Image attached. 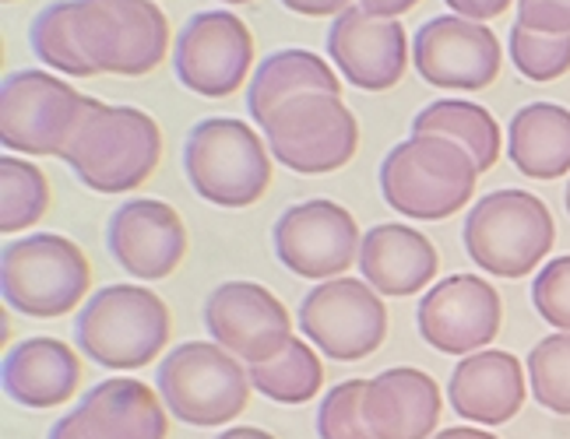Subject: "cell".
I'll return each mask as SVG.
<instances>
[{
    "mask_svg": "<svg viewBox=\"0 0 570 439\" xmlns=\"http://www.w3.org/2000/svg\"><path fill=\"white\" fill-rule=\"evenodd\" d=\"M0 383L14 405L50 411L68 405L81 387V359L60 338H29L8 348L4 366H0Z\"/></svg>",
    "mask_w": 570,
    "mask_h": 439,
    "instance_id": "23",
    "label": "cell"
},
{
    "mask_svg": "<svg viewBox=\"0 0 570 439\" xmlns=\"http://www.w3.org/2000/svg\"><path fill=\"white\" fill-rule=\"evenodd\" d=\"M92 268L85 250L68 236L36 232L26 239H11L0 253V296L11 310L57 320L78 310L89 299Z\"/></svg>",
    "mask_w": 570,
    "mask_h": 439,
    "instance_id": "6",
    "label": "cell"
},
{
    "mask_svg": "<svg viewBox=\"0 0 570 439\" xmlns=\"http://www.w3.org/2000/svg\"><path fill=\"white\" fill-rule=\"evenodd\" d=\"M412 134L426 138H448L462 144L479 176L490 172L500 159V123L487 106L465 102V99H436L426 109H420L412 120Z\"/></svg>",
    "mask_w": 570,
    "mask_h": 439,
    "instance_id": "26",
    "label": "cell"
},
{
    "mask_svg": "<svg viewBox=\"0 0 570 439\" xmlns=\"http://www.w3.org/2000/svg\"><path fill=\"white\" fill-rule=\"evenodd\" d=\"M475 180L479 169L462 144L426 134L394 144L377 172L387 208L420 222H444L462 211L472 201Z\"/></svg>",
    "mask_w": 570,
    "mask_h": 439,
    "instance_id": "2",
    "label": "cell"
},
{
    "mask_svg": "<svg viewBox=\"0 0 570 439\" xmlns=\"http://www.w3.org/2000/svg\"><path fill=\"white\" fill-rule=\"evenodd\" d=\"M169 306L145 285H106L85 299L75 320L81 356L106 369H141L169 341Z\"/></svg>",
    "mask_w": 570,
    "mask_h": 439,
    "instance_id": "4",
    "label": "cell"
},
{
    "mask_svg": "<svg viewBox=\"0 0 570 439\" xmlns=\"http://www.w3.org/2000/svg\"><path fill=\"white\" fill-rule=\"evenodd\" d=\"M106 250L127 275L163 281L187 257V226L173 204L156 197H135L109 214Z\"/></svg>",
    "mask_w": 570,
    "mask_h": 439,
    "instance_id": "18",
    "label": "cell"
},
{
    "mask_svg": "<svg viewBox=\"0 0 570 439\" xmlns=\"http://www.w3.org/2000/svg\"><path fill=\"white\" fill-rule=\"evenodd\" d=\"M272 159L299 176L338 172L356 159L360 123L342 96L306 92L278 106L261 127Z\"/></svg>",
    "mask_w": 570,
    "mask_h": 439,
    "instance_id": "10",
    "label": "cell"
},
{
    "mask_svg": "<svg viewBox=\"0 0 570 439\" xmlns=\"http://www.w3.org/2000/svg\"><path fill=\"white\" fill-rule=\"evenodd\" d=\"M444 4H448L458 18L482 21V26H487L490 18H500L503 11L511 8V0H444Z\"/></svg>",
    "mask_w": 570,
    "mask_h": 439,
    "instance_id": "35",
    "label": "cell"
},
{
    "mask_svg": "<svg viewBox=\"0 0 570 439\" xmlns=\"http://www.w3.org/2000/svg\"><path fill=\"white\" fill-rule=\"evenodd\" d=\"M250 372L215 341H184L156 369V390L173 419L215 429L247 411Z\"/></svg>",
    "mask_w": 570,
    "mask_h": 439,
    "instance_id": "7",
    "label": "cell"
},
{
    "mask_svg": "<svg viewBox=\"0 0 570 439\" xmlns=\"http://www.w3.org/2000/svg\"><path fill=\"white\" fill-rule=\"evenodd\" d=\"M518 26L546 36H570V0H518Z\"/></svg>",
    "mask_w": 570,
    "mask_h": 439,
    "instance_id": "34",
    "label": "cell"
},
{
    "mask_svg": "<svg viewBox=\"0 0 570 439\" xmlns=\"http://www.w3.org/2000/svg\"><path fill=\"white\" fill-rule=\"evenodd\" d=\"M412 63L426 84L479 92L500 74V39L482 21L458 14H436L412 36Z\"/></svg>",
    "mask_w": 570,
    "mask_h": 439,
    "instance_id": "16",
    "label": "cell"
},
{
    "mask_svg": "<svg viewBox=\"0 0 570 439\" xmlns=\"http://www.w3.org/2000/svg\"><path fill=\"white\" fill-rule=\"evenodd\" d=\"M47 439H85L81 436V426H78V411H68L63 419H57V426L50 429Z\"/></svg>",
    "mask_w": 570,
    "mask_h": 439,
    "instance_id": "38",
    "label": "cell"
},
{
    "mask_svg": "<svg viewBox=\"0 0 570 439\" xmlns=\"http://www.w3.org/2000/svg\"><path fill=\"white\" fill-rule=\"evenodd\" d=\"M503 323L500 292L479 275H451L436 281L415 306L420 338L441 356H475L490 348Z\"/></svg>",
    "mask_w": 570,
    "mask_h": 439,
    "instance_id": "15",
    "label": "cell"
},
{
    "mask_svg": "<svg viewBox=\"0 0 570 439\" xmlns=\"http://www.w3.org/2000/svg\"><path fill=\"white\" fill-rule=\"evenodd\" d=\"M75 32L96 74L145 78L169 50V21L156 0H75Z\"/></svg>",
    "mask_w": 570,
    "mask_h": 439,
    "instance_id": "9",
    "label": "cell"
},
{
    "mask_svg": "<svg viewBox=\"0 0 570 439\" xmlns=\"http://www.w3.org/2000/svg\"><path fill=\"white\" fill-rule=\"evenodd\" d=\"M50 208V183L47 172L36 162L8 156L0 159V232L14 236L36 226Z\"/></svg>",
    "mask_w": 570,
    "mask_h": 439,
    "instance_id": "29",
    "label": "cell"
},
{
    "mask_svg": "<svg viewBox=\"0 0 570 439\" xmlns=\"http://www.w3.org/2000/svg\"><path fill=\"white\" fill-rule=\"evenodd\" d=\"M532 306L546 323L570 335V253L546 260L532 281Z\"/></svg>",
    "mask_w": 570,
    "mask_h": 439,
    "instance_id": "33",
    "label": "cell"
},
{
    "mask_svg": "<svg viewBox=\"0 0 570 439\" xmlns=\"http://www.w3.org/2000/svg\"><path fill=\"white\" fill-rule=\"evenodd\" d=\"M508 156L529 180H560L570 172V109L529 102L511 117Z\"/></svg>",
    "mask_w": 570,
    "mask_h": 439,
    "instance_id": "25",
    "label": "cell"
},
{
    "mask_svg": "<svg viewBox=\"0 0 570 439\" xmlns=\"http://www.w3.org/2000/svg\"><path fill=\"white\" fill-rule=\"evenodd\" d=\"M529 380L518 356L503 348H482L451 369L448 401L475 426H503L524 408Z\"/></svg>",
    "mask_w": 570,
    "mask_h": 439,
    "instance_id": "20",
    "label": "cell"
},
{
    "mask_svg": "<svg viewBox=\"0 0 570 439\" xmlns=\"http://www.w3.org/2000/svg\"><path fill=\"white\" fill-rule=\"evenodd\" d=\"M8 4H11V0H8Z\"/></svg>",
    "mask_w": 570,
    "mask_h": 439,
    "instance_id": "43",
    "label": "cell"
},
{
    "mask_svg": "<svg viewBox=\"0 0 570 439\" xmlns=\"http://www.w3.org/2000/svg\"><path fill=\"white\" fill-rule=\"evenodd\" d=\"M247 372L261 398H268L275 405H306V401H314L324 387L321 351L299 338H293L289 348H285L282 356H275L272 362L247 366Z\"/></svg>",
    "mask_w": 570,
    "mask_h": 439,
    "instance_id": "27",
    "label": "cell"
},
{
    "mask_svg": "<svg viewBox=\"0 0 570 439\" xmlns=\"http://www.w3.org/2000/svg\"><path fill=\"white\" fill-rule=\"evenodd\" d=\"M208 338L247 366L272 362L293 341L285 302L257 281H223L205 299Z\"/></svg>",
    "mask_w": 570,
    "mask_h": 439,
    "instance_id": "14",
    "label": "cell"
},
{
    "mask_svg": "<svg viewBox=\"0 0 570 439\" xmlns=\"http://www.w3.org/2000/svg\"><path fill=\"white\" fill-rule=\"evenodd\" d=\"M275 257L299 278L332 281L360 260V226L338 201L314 197L278 214L272 229Z\"/></svg>",
    "mask_w": 570,
    "mask_h": 439,
    "instance_id": "13",
    "label": "cell"
},
{
    "mask_svg": "<svg viewBox=\"0 0 570 439\" xmlns=\"http://www.w3.org/2000/svg\"><path fill=\"white\" fill-rule=\"evenodd\" d=\"M532 398L553 415H570V335L557 331L529 351Z\"/></svg>",
    "mask_w": 570,
    "mask_h": 439,
    "instance_id": "30",
    "label": "cell"
},
{
    "mask_svg": "<svg viewBox=\"0 0 570 439\" xmlns=\"http://www.w3.org/2000/svg\"><path fill=\"white\" fill-rule=\"evenodd\" d=\"M184 176L215 208H250L272 187V151L250 123L208 117L184 141Z\"/></svg>",
    "mask_w": 570,
    "mask_h": 439,
    "instance_id": "5",
    "label": "cell"
},
{
    "mask_svg": "<svg viewBox=\"0 0 570 439\" xmlns=\"http://www.w3.org/2000/svg\"><path fill=\"white\" fill-rule=\"evenodd\" d=\"M306 92H324V96H342V78L332 71L321 53L311 50H275L257 63V71L247 88V113L257 127H265L278 106H285L296 96Z\"/></svg>",
    "mask_w": 570,
    "mask_h": 439,
    "instance_id": "24",
    "label": "cell"
},
{
    "mask_svg": "<svg viewBox=\"0 0 570 439\" xmlns=\"http://www.w3.org/2000/svg\"><path fill=\"white\" fill-rule=\"evenodd\" d=\"M563 204H567V211H570V183H567V190H563Z\"/></svg>",
    "mask_w": 570,
    "mask_h": 439,
    "instance_id": "41",
    "label": "cell"
},
{
    "mask_svg": "<svg viewBox=\"0 0 570 439\" xmlns=\"http://www.w3.org/2000/svg\"><path fill=\"white\" fill-rule=\"evenodd\" d=\"M511 60L518 74L535 84L557 81L570 71V36H546L524 26L511 29Z\"/></svg>",
    "mask_w": 570,
    "mask_h": 439,
    "instance_id": "31",
    "label": "cell"
},
{
    "mask_svg": "<svg viewBox=\"0 0 570 439\" xmlns=\"http://www.w3.org/2000/svg\"><path fill=\"white\" fill-rule=\"evenodd\" d=\"M433 439H497V436H493V432H487V429L458 426V429H444V432H436Z\"/></svg>",
    "mask_w": 570,
    "mask_h": 439,
    "instance_id": "39",
    "label": "cell"
},
{
    "mask_svg": "<svg viewBox=\"0 0 570 439\" xmlns=\"http://www.w3.org/2000/svg\"><path fill=\"white\" fill-rule=\"evenodd\" d=\"M254 63V39L244 18L233 11H197L184 21L173 42V71L194 96L229 99L247 81Z\"/></svg>",
    "mask_w": 570,
    "mask_h": 439,
    "instance_id": "12",
    "label": "cell"
},
{
    "mask_svg": "<svg viewBox=\"0 0 570 439\" xmlns=\"http://www.w3.org/2000/svg\"><path fill=\"white\" fill-rule=\"evenodd\" d=\"M441 411V387L415 366H394L366 380L363 422L374 439H433Z\"/></svg>",
    "mask_w": 570,
    "mask_h": 439,
    "instance_id": "19",
    "label": "cell"
},
{
    "mask_svg": "<svg viewBox=\"0 0 570 439\" xmlns=\"http://www.w3.org/2000/svg\"><path fill=\"white\" fill-rule=\"evenodd\" d=\"M29 47L50 71L68 78H92L96 68L85 60L75 32V0H53L29 26Z\"/></svg>",
    "mask_w": 570,
    "mask_h": 439,
    "instance_id": "28",
    "label": "cell"
},
{
    "mask_svg": "<svg viewBox=\"0 0 570 439\" xmlns=\"http://www.w3.org/2000/svg\"><path fill=\"white\" fill-rule=\"evenodd\" d=\"M465 253L479 271L497 278H524L539 271L557 243V222L532 190L503 187L487 193L465 214Z\"/></svg>",
    "mask_w": 570,
    "mask_h": 439,
    "instance_id": "3",
    "label": "cell"
},
{
    "mask_svg": "<svg viewBox=\"0 0 570 439\" xmlns=\"http://www.w3.org/2000/svg\"><path fill=\"white\" fill-rule=\"evenodd\" d=\"M282 8H289L293 14H303V18H338L345 8H353L348 0H282Z\"/></svg>",
    "mask_w": 570,
    "mask_h": 439,
    "instance_id": "36",
    "label": "cell"
},
{
    "mask_svg": "<svg viewBox=\"0 0 570 439\" xmlns=\"http://www.w3.org/2000/svg\"><path fill=\"white\" fill-rule=\"evenodd\" d=\"M223 4H250V0H223Z\"/></svg>",
    "mask_w": 570,
    "mask_h": 439,
    "instance_id": "42",
    "label": "cell"
},
{
    "mask_svg": "<svg viewBox=\"0 0 570 439\" xmlns=\"http://www.w3.org/2000/svg\"><path fill=\"white\" fill-rule=\"evenodd\" d=\"M363 390L366 380H345L324 393L317 408L321 439H374V432L363 422Z\"/></svg>",
    "mask_w": 570,
    "mask_h": 439,
    "instance_id": "32",
    "label": "cell"
},
{
    "mask_svg": "<svg viewBox=\"0 0 570 439\" xmlns=\"http://www.w3.org/2000/svg\"><path fill=\"white\" fill-rule=\"evenodd\" d=\"M85 439H169V408L159 390L135 377H109L81 398Z\"/></svg>",
    "mask_w": 570,
    "mask_h": 439,
    "instance_id": "21",
    "label": "cell"
},
{
    "mask_svg": "<svg viewBox=\"0 0 570 439\" xmlns=\"http://www.w3.org/2000/svg\"><path fill=\"white\" fill-rule=\"evenodd\" d=\"M96 99L47 71H14L0 81V141L11 156L63 159Z\"/></svg>",
    "mask_w": 570,
    "mask_h": 439,
    "instance_id": "8",
    "label": "cell"
},
{
    "mask_svg": "<svg viewBox=\"0 0 570 439\" xmlns=\"http://www.w3.org/2000/svg\"><path fill=\"white\" fill-rule=\"evenodd\" d=\"M163 159V130L138 106L99 102L81 120L60 162L96 193H127L145 187Z\"/></svg>",
    "mask_w": 570,
    "mask_h": 439,
    "instance_id": "1",
    "label": "cell"
},
{
    "mask_svg": "<svg viewBox=\"0 0 570 439\" xmlns=\"http://www.w3.org/2000/svg\"><path fill=\"white\" fill-rule=\"evenodd\" d=\"M356 263L363 271V281L374 292L387 299H409L420 296L436 278L441 253H436V247L420 229L402 222H384L363 236Z\"/></svg>",
    "mask_w": 570,
    "mask_h": 439,
    "instance_id": "22",
    "label": "cell"
},
{
    "mask_svg": "<svg viewBox=\"0 0 570 439\" xmlns=\"http://www.w3.org/2000/svg\"><path fill=\"white\" fill-rule=\"evenodd\" d=\"M327 57L338 74L363 92H387L409 68L412 42L399 18H377L363 8H345L327 29Z\"/></svg>",
    "mask_w": 570,
    "mask_h": 439,
    "instance_id": "17",
    "label": "cell"
},
{
    "mask_svg": "<svg viewBox=\"0 0 570 439\" xmlns=\"http://www.w3.org/2000/svg\"><path fill=\"white\" fill-rule=\"evenodd\" d=\"M215 439H275V436L265 432V429H257V426H233L226 432H218Z\"/></svg>",
    "mask_w": 570,
    "mask_h": 439,
    "instance_id": "40",
    "label": "cell"
},
{
    "mask_svg": "<svg viewBox=\"0 0 570 439\" xmlns=\"http://www.w3.org/2000/svg\"><path fill=\"white\" fill-rule=\"evenodd\" d=\"M299 331L321 356L335 362H360L387 338V306L381 292L360 278L321 281L299 302Z\"/></svg>",
    "mask_w": 570,
    "mask_h": 439,
    "instance_id": "11",
    "label": "cell"
},
{
    "mask_svg": "<svg viewBox=\"0 0 570 439\" xmlns=\"http://www.w3.org/2000/svg\"><path fill=\"white\" fill-rule=\"evenodd\" d=\"M415 4H420V0H360V8L366 14H377V18H402Z\"/></svg>",
    "mask_w": 570,
    "mask_h": 439,
    "instance_id": "37",
    "label": "cell"
}]
</instances>
